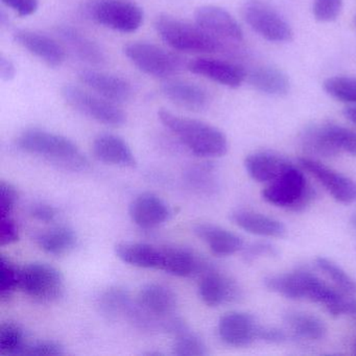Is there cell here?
<instances>
[{
  "mask_svg": "<svg viewBox=\"0 0 356 356\" xmlns=\"http://www.w3.org/2000/svg\"><path fill=\"white\" fill-rule=\"evenodd\" d=\"M354 24H355V26H356V16H355V17H354Z\"/></svg>",
  "mask_w": 356,
  "mask_h": 356,
  "instance_id": "obj_50",
  "label": "cell"
},
{
  "mask_svg": "<svg viewBox=\"0 0 356 356\" xmlns=\"http://www.w3.org/2000/svg\"><path fill=\"white\" fill-rule=\"evenodd\" d=\"M199 296L206 305L218 307L236 302L241 297V289L236 281L213 268L202 276Z\"/></svg>",
  "mask_w": 356,
  "mask_h": 356,
  "instance_id": "obj_18",
  "label": "cell"
},
{
  "mask_svg": "<svg viewBox=\"0 0 356 356\" xmlns=\"http://www.w3.org/2000/svg\"><path fill=\"white\" fill-rule=\"evenodd\" d=\"M188 182L199 191L211 193L218 187L216 170L212 165H202L193 168L187 174Z\"/></svg>",
  "mask_w": 356,
  "mask_h": 356,
  "instance_id": "obj_38",
  "label": "cell"
},
{
  "mask_svg": "<svg viewBox=\"0 0 356 356\" xmlns=\"http://www.w3.org/2000/svg\"><path fill=\"white\" fill-rule=\"evenodd\" d=\"M248 26L270 42H289L293 33L280 13L260 0H249L243 10Z\"/></svg>",
  "mask_w": 356,
  "mask_h": 356,
  "instance_id": "obj_10",
  "label": "cell"
},
{
  "mask_svg": "<svg viewBox=\"0 0 356 356\" xmlns=\"http://www.w3.org/2000/svg\"><path fill=\"white\" fill-rule=\"evenodd\" d=\"M1 3L13 10L20 17L33 15L39 8V0H1Z\"/></svg>",
  "mask_w": 356,
  "mask_h": 356,
  "instance_id": "obj_45",
  "label": "cell"
},
{
  "mask_svg": "<svg viewBox=\"0 0 356 356\" xmlns=\"http://www.w3.org/2000/svg\"><path fill=\"white\" fill-rule=\"evenodd\" d=\"M280 254L278 248L270 241H255L243 249L245 262H253L264 257H277Z\"/></svg>",
  "mask_w": 356,
  "mask_h": 356,
  "instance_id": "obj_40",
  "label": "cell"
},
{
  "mask_svg": "<svg viewBox=\"0 0 356 356\" xmlns=\"http://www.w3.org/2000/svg\"><path fill=\"white\" fill-rule=\"evenodd\" d=\"M193 231L216 256L226 257L234 255L245 248L241 236L218 225L201 222L195 225Z\"/></svg>",
  "mask_w": 356,
  "mask_h": 356,
  "instance_id": "obj_22",
  "label": "cell"
},
{
  "mask_svg": "<svg viewBox=\"0 0 356 356\" xmlns=\"http://www.w3.org/2000/svg\"><path fill=\"white\" fill-rule=\"evenodd\" d=\"M18 149L44 158L53 165L70 172H85L89 168L86 156L67 137L42 129H29L18 136Z\"/></svg>",
  "mask_w": 356,
  "mask_h": 356,
  "instance_id": "obj_2",
  "label": "cell"
},
{
  "mask_svg": "<svg viewBox=\"0 0 356 356\" xmlns=\"http://www.w3.org/2000/svg\"><path fill=\"white\" fill-rule=\"evenodd\" d=\"M260 325L252 314L243 312H231L218 321V335L226 345L243 348L258 339Z\"/></svg>",
  "mask_w": 356,
  "mask_h": 356,
  "instance_id": "obj_12",
  "label": "cell"
},
{
  "mask_svg": "<svg viewBox=\"0 0 356 356\" xmlns=\"http://www.w3.org/2000/svg\"><path fill=\"white\" fill-rule=\"evenodd\" d=\"M195 22L203 30L220 39L241 42L243 32L234 17L222 8L203 6L195 12Z\"/></svg>",
  "mask_w": 356,
  "mask_h": 356,
  "instance_id": "obj_16",
  "label": "cell"
},
{
  "mask_svg": "<svg viewBox=\"0 0 356 356\" xmlns=\"http://www.w3.org/2000/svg\"><path fill=\"white\" fill-rule=\"evenodd\" d=\"M299 141L302 149L312 157L332 158L341 153L329 140L323 127L318 124L305 127Z\"/></svg>",
  "mask_w": 356,
  "mask_h": 356,
  "instance_id": "obj_30",
  "label": "cell"
},
{
  "mask_svg": "<svg viewBox=\"0 0 356 356\" xmlns=\"http://www.w3.org/2000/svg\"><path fill=\"white\" fill-rule=\"evenodd\" d=\"M79 79L93 92L118 105L130 101L133 95L130 83L116 74L95 70H83L79 72Z\"/></svg>",
  "mask_w": 356,
  "mask_h": 356,
  "instance_id": "obj_15",
  "label": "cell"
},
{
  "mask_svg": "<svg viewBox=\"0 0 356 356\" xmlns=\"http://www.w3.org/2000/svg\"><path fill=\"white\" fill-rule=\"evenodd\" d=\"M65 354L64 348L57 341H37L28 343L22 356H60Z\"/></svg>",
  "mask_w": 356,
  "mask_h": 356,
  "instance_id": "obj_41",
  "label": "cell"
},
{
  "mask_svg": "<svg viewBox=\"0 0 356 356\" xmlns=\"http://www.w3.org/2000/svg\"><path fill=\"white\" fill-rule=\"evenodd\" d=\"M323 88L327 95L337 101L356 106L355 78L343 76H332L324 81Z\"/></svg>",
  "mask_w": 356,
  "mask_h": 356,
  "instance_id": "obj_34",
  "label": "cell"
},
{
  "mask_svg": "<svg viewBox=\"0 0 356 356\" xmlns=\"http://www.w3.org/2000/svg\"><path fill=\"white\" fill-rule=\"evenodd\" d=\"M133 301L126 289L110 287L99 296L97 306L103 316L109 318L126 316Z\"/></svg>",
  "mask_w": 356,
  "mask_h": 356,
  "instance_id": "obj_31",
  "label": "cell"
},
{
  "mask_svg": "<svg viewBox=\"0 0 356 356\" xmlns=\"http://www.w3.org/2000/svg\"><path fill=\"white\" fill-rule=\"evenodd\" d=\"M39 248L45 253L61 256L74 250L78 241L76 232L67 225H57L39 233L36 237Z\"/></svg>",
  "mask_w": 356,
  "mask_h": 356,
  "instance_id": "obj_28",
  "label": "cell"
},
{
  "mask_svg": "<svg viewBox=\"0 0 356 356\" xmlns=\"http://www.w3.org/2000/svg\"><path fill=\"white\" fill-rule=\"evenodd\" d=\"M158 36L175 51L184 53L213 54L224 49L222 40L191 22L168 14L156 18Z\"/></svg>",
  "mask_w": 356,
  "mask_h": 356,
  "instance_id": "obj_3",
  "label": "cell"
},
{
  "mask_svg": "<svg viewBox=\"0 0 356 356\" xmlns=\"http://www.w3.org/2000/svg\"><path fill=\"white\" fill-rule=\"evenodd\" d=\"M264 283L268 291L287 299L309 300L324 306L334 301L337 296V289H333L306 268L270 275L264 278Z\"/></svg>",
  "mask_w": 356,
  "mask_h": 356,
  "instance_id": "obj_4",
  "label": "cell"
},
{
  "mask_svg": "<svg viewBox=\"0 0 356 356\" xmlns=\"http://www.w3.org/2000/svg\"><path fill=\"white\" fill-rule=\"evenodd\" d=\"M30 214L33 218L39 222L51 224V222H55L56 218H58V210L51 204L39 202V203H35L31 206Z\"/></svg>",
  "mask_w": 356,
  "mask_h": 356,
  "instance_id": "obj_44",
  "label": "cell"
},
{
  "mask_svg": "<svg viewBox=\"0 0 356 356\" xmlns=\"http://www.w3.org/2000/svg\"><path fill=\"white\" fill-rule=\"evenodd\" d=\"M343 9V0H314L312 13L320 22L337 20Z\"/></svg>",
  "mask_w": 356,
  "mask_h": 356,
  "instance_id": "obj_39",
  "label": "cell"
},
{
  "mask_svg": "<svg viewBox=\"0 0 356 356\" xmlns=\"http://www.w3.org/2000/svg\"><path fill=\"white\" fill-rule=\"evenodd\" d=\"M19 241V231L13 218L10 216H1L0 227V245H8Z\"/></svg>",
  "mask_w": 356,
  "mask_h": 356,
  "instance_id": "obj_43",
  "label": "cell"
},
{
  "mask_svg": "<svg viewBox=\"0 0 356 356\" xmlns=\"http://www.w3.org/2000/svg\"><path fill=\"white\" fill-rule=\"evenodd\" d=\"M28 343L24 329L15 323H5L0 327V355L22 356Z\"/></svg>",
  "mask_w": 356,
  "mask_h": 356,
  "instance_id": "obj_33",
  "label": "cell"
},
{
  "mask_svg": "<svg viewBox=\"0 0 356 356\" xmlns=\"http://www.w3.org/2000/svg\"><path fill=\"white\" fill-rule=\"evenodd\" d=\"M14 40L49 67H60L65 61V49L53 37L34 31L18 30L14 33Z\"/></svg>",
  "mask_w": 356,
  "mask_h": 356,
  "instance_id": "obj_14",
  "label": "cell"
},
{
  "mask_svg": "<svg viewBox=\"0 0 356 356\" xmlns=\"http://www.w3.org/2000/svg\"><path fill=\"white\" fill-rule=\"evenodd\" d=\"M284 323L299 339L321 341L326 337L327 327L324 321L314 314L304 312H289L285 314Z\"/></svg>",
  "mask_w": 356,
  "mask_h": 356,
  "instance_id": "obj_29",
  "label": "cell"
},
{
  "mask_svg": "<svg viewBox=\"0 0 356 356\" xmlns=\"http://www.w3.org/2000/svg\"><path fill=\"white\" fill-rule=\"evenodd\" d=\"M322 127L329 140L339 152H346L350 155L356 156L355 131L333 122H328Z\"/></svg>",
  "mask_w": 356,
  "mask_h": 356,
  "instance_id": "obj_35",
  "label": "cell"
},
{
  "mask_svg": "<svg viewBox=\"0 0 356 356\" xmlns=\"http://www.w3.org/2000/svg\"><path fill=\"white\" fill-rule=\"evenodd\" d=\"M316 266L341 293L355 297L356 281L341 266L326 257L316 258Z\"/></svg>",
  "mask_w": 356,
  "mask_h": 356,
  "instance_id": "obj_32",
  "label": "cell"
},
{
  "mask_svg": "<svg viewBox=\"0 0 356 356\" xmlns=\"http://www.w3.org/2000/svg\"><path fill=\"white\" fill-rule=\"evenodd\" d=\"M93 154L99 161L122 168H134L136 159L124 139L112 133H102L95 137Z\"/></svg>",
  "mask_w": 356,
  "mask_h": 356,
  "instance_id": "obj_21",
  "label": "cell"
},
{
  "mask_svg": "<svg viewBox=\"0 0 356 356\" xmlns=\"http://www.w3.org/2000/svg\"><path fill=\"white\" fill-rule=\"evenodd\" d=\"M230 218L233 224L256 236L275 238L282 237L286 233V228L282 222L253 210H234L231 212Z\"/></svg>",
  "mask_w": 356,
  "mask_h": 356,
  "instance_id": "obj_24",
  "label": "cell"
},
{
  "mask_svg": "<svg viewBox=\"0 0 356 356\" xmlns=\"http://www.w3.org/2000/svg\"><path fill=\"white\" fill-rule=\"evenodd\" d=\"M61 97L72 109L99 124L109 127H122L126 124V114L118 104L112 103L97 93L67 84L62 87Z\"/></svg>",
  "mask_w": 356,
  "mask_h": 356,
  "instance_id": "obj_8",
  "label": "cell"
},
{
  "mask_svg": "<svg viewBox=\"0 0 356 356\" xmlns=\"http://www.w3.org/2000/svg\"><path fill=\"white\" fill-rule=\"evenodd\" d=\"M350 222H351L352 228L354 229V231L356 232V212L353 213V216H351V220H350Z\"/></svg>",
  "mask_w": 356,
  "mask_h": 356,
  "instance_id": "obj_49",
  "label": "cell"
},
{
  "mask_svg": "<svg viewBox=\"0 0 356 356\" xmlns=\"http://www.w3.org/2000/svg\"><path fill=\"white\" fill-rule=\"evenodd\" d=\"M57 34L82 61L91 65H101L106 61L105 53L102 47L76 29L70 26H58Z\"/></svg>",
  "mask_w": 356,
  "mask_h": 356,
  "instance_id": "obj_26",
  "label": "cell"
},
{
  "mask_svg": "<svg viewBox=\"0 0 356 356\" xmlns=\"http://www.w3.org/2000/svg\"><path fill=\"white\" fill-rule=\"evenodd\" d=\"M258 339L266 341V343H280L286 339V334L281 329L275 328V327H261L260 326Z\"/></svg>",
  "mask_w": 356,
  "mask_h": 356,
  "instance_id": "obj_46",
  "label": "cell"
},
{
  "mask_svg": "<svg viewBox=\"0 0 356 356\" xmlns=\"http://www.w3.org/2000/svg\"><path fill=\"white\" fill-rule=\"evenodd\" d=\"M161 270L177 277H193L205 275L213 266L199 254L188 248L168 247L162 249Z\"/></svg>",
  "mask_w": 356,
  "mask_h": 356,
  "instance_id": "obj_17",
  "label": "cell"
},
{
  "mask_svg": "<svg viewBox=\"0 0 356 356\" xmlns=\"http://www.w3.org/2000/svg\"><path fill=\"white\" fill-rule=\"evenodd\" d=\"M0 195H1V216H10L18 201V193L11 183L1 181L0 183Z\"/></svg>",
  "mask_w": 356,
  "mask_h": 356,
  "instance_id": "obj_42",
  "label": "cell"
},
{
  "mask_svg": "<svg viewBox=\"0 0 356 356\" xmlns=\"http://www.w3.org/2000/svg\"><path fill=\"white\" fill-rule=\"evenodd\" d=\"M19 289L42 303L57 301L65 289L63 275L47 262H32L20 268Z\"/></svg>",
  "mask_w": 356,
  "mask_h": 356,
  "instance_id": "obj_9",
  "label": "cell"
},
{
  "mask_svg": "<svg viewBox=\"0 0 356 356\" xmlns=\"http://www.w3.org/2000/svg\"><path fill=\"white\" fill-rule=\"evenodd\" d=\"M248 82L258 92L270 97H284L291 91L289 76L274 66H259L247 74Z\"/></svg>",
  "mask_w": 356,
  "mask_h": 356,
  "instance_id": "obj_27",
  "label": "cell"
},
{
  "mask_svg": "<svg viewBox=\"0 0 356 356\" xmlns=\"http://www.w3.org/2000/svg\"><path fill=\"white\" fill-rule=\"evenodd\" d=\"M158 118L197 157H222L228 152V139L216 127L201 120L178 115L166 109L158 111Z\"/></svg>",
  "mask_w": 356,
  "mask_h": 356,
  "instance_id": "obj_1",
  "label": "cell"
},
{
  "mask_svg": "<svg viewBox=\"0 0 356 356\" xmlns=\"http://www.w3.org/2000/svg\"><path fill=\"white\" fill-rule=\"evenodd\" d=\"M343 115L349 122L356 126V106H349L343 110Z\"/></svg>",
  "mask_w": 356,
  "mask_h": 356,
  "instance_id": "obj_48",
  "label": "cell"
},
{
  "mask_svg": "<svg viewBox=\"0 0 356 356\" xmlns=\"http://www.w3.org/2000/svg\"><path fill=\"white\" fill-rule=\"evenodd\" d=\"M115 254L122 262L130 266L161 270L163 252L149 243L124 241L115 245Z\"/></svg>",
  "mask_w": 356,
  "mask_h": 356,
  "instance_id": "obj_25",
  "label": "cell"
},
{
  "mask_svg": "<svg viewBox=\"0 0 356 356\" xmlns=\"http://www.w3.org/2000/svg\"><path fill=\"white\" fill-rule=\"evenodd\" d=\"M187 70L229 88H238L247 79V72L238 64L213 58H197L188 62Z\"/></svg>",
  "mask_w": 356,
  "mask_h": 356,
  "instance_id": "obj_13",
  "label": "cell"
},
{
  "mask_svg": "<svg viewBox=\"0 0 356 356\" xmlns=\"http://www.w3.org/2000/svg\"><path fill=\"white\" fill-rule=\"evenodd\" d=\"M316 189L308 183L303 168L289 166L262 191V199L270 205L289 211L301 212L316 199Z\"/></svg>",
  "mask_w": 356,
  "mask_h": 356,
  "instance_id": "obj_5",
  "label": "cell"
},
{
  "mask_svg": "<svg viewBox=\"0 0 356 356\" xmlns=\"http://www.w3.org/2000/svg\"><path fill=\"white\" fill-rule=\"evenodd\" d=\"M16 76V66L14 62L5 55L0 56V78L6 82L14 80Z\"/></svg>",
  "mask_w": 356,
  "mask_h": 356,
  "instance_id": "obj_47",
  "label": "cell"
},
{
  "mask_svg": "<svg viewBox=\"0 0 356 356\" xmlns=\"http://www.w3.org/2000/svg\"><path fill=\"white\" fill-rule=\"evenodd\" d=\"M129 214L137 226L151 229L168 222L172 216V210L159 195L143 193L131 202Z\"/></svg>",
  "mask_w": 356,
  "mask_h": 356,
  "instance_id": "obj_20",
  "label": "cell"
},
{
  "mask_svg": "<svg viewBox=\"0 0 356 356\" xmlns=\"http://www.w3.org/2000/svg\"><path fill=\"white\" fill-rule=\"evenodd\" d=\"M84 11L95 24L124 34L136 32L145 19L143 10L132 0H91Z\"/></svg>",
  "mask_w": 356,
  "mask_h": 356,
  "instance_id": "obj_7",
  "label": "cell"
},
{
  "mask_svg": "<svg viewBox=\"0 0 356 356\" xmlns=\"http://www.w3.org/2000/svg\"><path fill=\"white\" fill-rule=\"evenodd\" d=\"M124 54L143 74L164 80L181 74L188 65L182 56L153 43H129L124 45Z\"/></svg>",
  "mask_w": 356,
  "mask_h": 356,
  "instance_id": "obj_6",
  "label": "cell"
},
{
  "mask_svg": "<svg viewBox=\"0 0 356 356\" xmlns=\"http://www.w3.org/2000/svg\"><path fill=\"white\" fill-rule=\"evenodd\" d=\"M293 162L273 152H256L245 159V168L249 176L259 183L273 182L283 174Z\"/></svg>",
  "mask_w": 356,
  "mask_h": 356,
  "instance_id": "obj_23",
  "label": "cell"
},
{
  "mask_svg": "<svg viewBox=\"0 0 356 356\" xmlns=\"http://www.w3.org/2000/svg\"><path fill=\"white\" fill-rule=\"evenodd\" d=\"M172 354L177 356L207 355V347L197 335L189 332L188 329L179 333L172 345Z\"/></svg>",
  "mask_w": 356,
  "mask_h": 356,
  "instance_id": "obj_37",
  "label": "cell"
},
{
  "mask_svg": "<svg viewBox=\"0 0 356 356\" xmlns=\"http://www.w3.org/2000/svg\"><path fill=\"white\" fill-rule=\"evenodd\" d=\"M20 268L14 262L6 258L0 257V297L5 300L11 297L16 289H19Z\"/></svg>",
  "mask_w": 356,
  "mask_h": 356,
  "instance_id": "obj_36",
  "label": "cell"
},
{
  "mask_svg": "<svg viewBox=\"0 0 356 356\" xmlns=\"http://www.w3.org/2000/svg\"><path fill=\"white\" fill-rule=\"evenodd\" d=\"M300 168L316 179L335 201L343 204L356 202V182L349 177L329 168L314 158L299 159Z\"/></svg>",
  "mask_w": 356,
  "mask_h": 356,
  "instance_id": "obj_11",
  "label": "cell"
},
{
  "mask_svg": "<svg viewBox=\"0 0 356 356\" xmlns=\"http://www.w3.org/2000/svg\"><path fill=\"white\" fill-rule=\"evenodd\" d=\"M160 89L168 101L189 111H203L209 105L208 91L197 83L166 79Z\"/></svg>",
  "mask_w": 356,
  "mask_h": 356,
  "instance_id": "obj_19",
  "label": "cell"
}]
</instances>
